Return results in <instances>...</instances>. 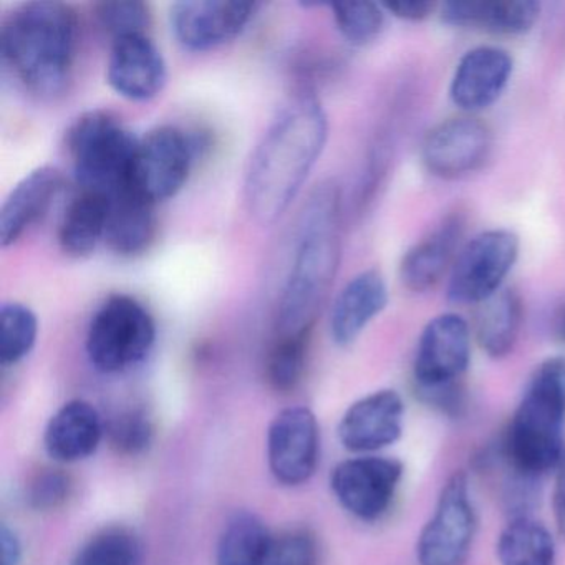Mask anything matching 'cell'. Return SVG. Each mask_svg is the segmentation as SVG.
I'll list each match as a JSON object with an SVG mask.
<instances>
[{
  "label": "cell",
  "mask_w": 565,
  "mask_h": 565,
  "mask_svg": "<svg viewBox=\"0 0 565 565\" xmlns=\"http://www.w3.org/2000/svg\"><path fill=\"white\" fill-rule=\"evenodd\" d=\"M329 138V120L313 94L296 95L260 138L246 171L247 210L263 224L289 210L316 167Z\"/></svg>",
  "instance_id": "1"
},
{
  "label": "cell",
  "mask_w": 565,
  "mask_h": 565,
  "mask_svg": "<svg viewBox=\"0 0 565 565\" xmlns=\"http://www.w3.org/2000/svg\"><path fill=\"white\" fill-rule=\"evenodd\" d=\"M342 196L333 181L320 184L303 206L296 249L277 309V335H310L340 266Z\"/></svg>",
  "instance_id": "2"
},
{
  "label": "cell",
  "mask_w": 565,
  "mask_h": 565,
  "mask_svg": "<svg viewBox=\"0 0 565 565\" xmlns=\"http://www.w3.org/2000/svg\"><path fill=\"white\" fill-rule=\"evenodd\" d=\"M78 32L72 6L54 0L18 6L2 22V58L25 90L52 100L71 87Z\"/></svg>",
  "instance_id": "3"
},
{
  "label": "cell",
  "mask_w": 565,
  "mask_h": 565,
  "mask_svg": "<svg viewBox=\"0 0 565 565\" xmlns=\"http://www.w3.org/2000/svg\"><path fill=\"white\" fill-rule=\"evenodd\" d=\"M564 429L565 393L541 363L509 419L502 459L514 475L535 481L557 468L565 449Z\"/></svg>",
  "instance_id": "4"
},
{
  "label": "cell",
  "mask_w": 565,
  "mask_h": 565,
  "mask_svg": "<svg viewBox=\"0 0 565 565\" xmlns=\"http://www.w3.org/2000/svg\"><path fill=\"white\" fill-rule=\"evenodd\" d=\"M135 138L111 111L92 110L67 131V150L78 190L110 198L131 186Z\"/></svg>",
  "instance_id": "5"
},
{
  "label": "cell",
  "mask_w": 565,
  "mask_h": 565,
  "mask_svg": "<svg viewBox=\"0 0 565 565\" xmlns=\"http://www.w3.org/2000/svg\"><path fill=\"white\" fill-rule=\"evenodd\" d=\"M154 342L157 323L147 307L135 297L115 294L92 317L85 349L98 372L121 373L143 362Z\"/></svg>",
  "instance_id": "6"
},
{
  "label": "cell",
  "mask_w": 565,
  "mask_h": 565,
  "mask_svg": "<svg viewBox=\"0 0 565 565\" xmlns=\"http://www.w3.org/2000/svg\"><path fill=\"white\" fill-rule=\"evenodd\" d=\"M476 529L468 476L456 471L443 484L435 509L419 531L416 561L419 565H465Z\"/></svg>",
  "instance_id": "7"
},
{
  "label": "cell",
  "mask_w": 565,
  "mask_h": 565,
  "mask_svg": "<svg viewBox=\"0 0 565 565\" xmlns=\"http://www.w3.org/2000/svg\"><path fill=\"white\" fill-rule=\"evenodd\" d=\"M196 143L177 127H158L138 140L131 188L145 200L158 203L177 196L193 168Z\"/></svg>",
  "instance_id": "8"
},
{
  "label": "cell",
  "mask_w": 565,
  "mask_h": 565,
  "mask_svg": "<svg viewBox=\"0 0 565 565\" xmlns=\"http://www.w3.org/2000/svg\"><path fill=\"white\" fill-rule=\"evenodd\" d=\"M519 256V237L508 230L478 234L461 247L449 277L452 302L481 303L502 289Z\"/></svg>",
  "instance_id": "9"
},
{
  "label": "cell",
  "mask_w": 565,
  "mask_h": 565,
  "mask_svg": "<svg viewBox=\"0 0 565 565\" xmlns=\"http://www.w3.org/2000/svg\"><path fill=\"white\" fill-rule=\"evenodd\" d=\"M402 461L386 456L345 459L333 469L330 488L353 518L373 522L386 514L403 479Z\"/></svg>",
  "instance_id": "10"
},
{
  "label": "cell",
  "mask_w": 565,
  "mask_h": 565,
  "mask_svg": "<svg viewBox=\"0 0 565 565\" xmlns=\"http://www.w3.org/2000/svg\"><path fill=\"white\" fill-rule=\"evenodd\" d=\"M471 360V332L458 313H441L426 323L416 349L413 379L418 393L458 385Z\"/></svg>",
  "instance_id": "11"
},
{
  "label": "cell",
  "mask_w": 565,
  "mask_h": 565,
  "mask_svg": "<svg viewBox=\"0 0 565 565\" xmlns=\"http://www.w3.org/2000/svg\"><path fill=\"white\" fill-rule=\"evenodd\" d=\"M259 8L237 0H183L171 6V32L188 51H213L239 38Z\"/></svg>",
  "instance_id": "12"
},
{
  "label": "cell",
  "mask_w": 565,
  "mask_h": 565,
  "mask_svg": "<svg viewBox=\"0 0 565 565\" xmlns=\"http://www.w3.org/2000/svg\"><path fill=\"white\" fill-rule=\"evenodd\" d=\"M320 429L316 415L303 406L282 409L267 433V459L274 478L284 486H300L316 472Z\"/></svg>",
  "instance_id": "13"
},
{
  "label": "cell",
  "mask_w": 565,
  "mask_h": 565,
  "mask_svg": "<svg viewBox=\"0 0 565 565\" xmlns=\"http://www.w3.org/2000/svg\"><path fill=\"white\" fill-rule=\"evenodd\" d=\"M492 150V134L475 117L441 121L423 140L422 158L429 173L445 180L466 177L479 170Z\"/></svg>",
  "instance_id": "14"
},
{
  "label": "cell",
  "mask_w": 565,
  "mask_h": 565,
  "mask_svg": "<svg viewBox=\"0 0 565 565\" xmlns=\"http://www.w3.org/2000/svg\"><path fill=\"white\" fill-rule=\"evenodd\" d=\"M405 403L395 390H379L356 399L339 423L343 448L359 455L382 451L403 435Z\"/></svg>",
  "instance_id": "15"
},
{
  "label": "cell",
  "mask_w": 565,
  "mask_h": 565,
  "mask_svg": "<svg viewBox=\"0 0 565 565\" xmlns=\"http://www.w3.org/2000/svg\"><path fill=\"white\" fill-rule=\"evenodd\" d=\"M107 82L120 97L148 102L167 87L168 65L150 35H131L111 44Z\"/></svg>",
  "instance_id": "16"
},
{
  "label": "cell",
  "mask_w": 565,
  "mask_h": 565,
  "mask_svg": "<svg viewBox=\"0 0 565 565\" xmlns=\"http://www.w3.org/2000/svg\"><path fill=\"white\" fill-rule=\"evenodd\" d=\"M511 55L498 47H478L459 61L451 82V98L462 111L484 110L501 97L512 75Z\"/></svg>",
  "instance_id": "17"
},
{
  "label": "cell",
  "mask_w": 565,
  "mask_h": 565,
  "mask_svg": "<svg viewBox=\"0 0 565 565\" xmlns=\"http://www.w3.org/2000/svg\"><path fill=\"white\" fill-rule=\"evenodd\" d=\"M64 174L57 168L42 167L29 173L0 210V243L14 246L29 230L41 223L64 190Z\"/></svg>",
  "instance_id": "18"
},
{
  "label": "cell",
  "mask_w": 565,
  "mask_h": 565,
  "mask_svg": "<svg viewBox=\"0 0 565 565\" xmlns=\"http://www.w3.org/2000/svg\"><path fill=\"white\" fill-rule=\"evenodd\" d=\"M465 220L452 214L441 221L428 236L423 237L403 257L399 277L403 286L412 292H426L445 277L446 270L455 266L461 250Z\"/></svg>",
  "instance_id": "19"
},
{
  "label": "cell",
  "mask_w": 565,
  "mask_h": 565,
  "mask_svg": "<svg viewBox=\"0 0 565 565\" xmlns=\"http://www.w3.org/2000/svg\"><path fill=\"white\" fill-rule=\"evenodd\" d=\"M105 435L100 413L85 399L65 403L45 429V449L58 462H77L90 458Z\"/></svg>",
  "instance_id": "20"
},
{
  "label": "cell",
  "mask_w": 565,
  "mask_h": 565,
  "mask_svg": "<svg viewBox=\"0 0 565 565\" xmlns=\"http://www.w3.org/2000/svg\"><path fill=\"white\" fill-rule=\"evenodd\" d=\"M388 302L386 282L379 270L370 269L353 277L337 296L330 312V335L337 345L355 342L369 323Z\"/></svg>",
  "instance_id": "21"
},
{
  "label": "cell",
  "mask_w": 565,
  "mask_h": 565,
  "mask_svg": "<svg viewBox=\"0 0 565 565\" xmlns=\"http://www.w3.org/2000/svg\"><path fill=\"white\" fill-rule=\"evenodd\" d=\"M105 244L118 256L135 257L147 253L157 237L154 204L134 188L107 198Z\"/></svg>",
  "instance_id": "22"
},
{
  "label": "cell",
  "mask_w": 565,
  "mask_h": 565,
  "mask_svg": "<svg viewBox=\"0 0 565 565\" xmlns=\"http://www.w3.org/2000/svg\"><path fill=\"white\" fill-rule=\"evenodd\" d=\"M541 14V6L532 0L504 2H448L441 18L455 28L478 29L498 35H521L531 31Z\"/></svg>",
  "instance_id": "23"
},
{
  "label": "cell",
  "mask_w": 565,
  "mask_h": 565,
  "mask_svg": "<svg viewBox=\"0 0 565 565\" xmlns=\"http://www.w3.org/2000/svg\"><path fill=\"white\" fill-rule=\"evenodd\" d=\"M521 296L514 289L502 287L494 296L479 303L476 313V339L492 359H504L514 350L521 333Z\"/></svg>",
  "instance_id": "24"
},
{
  "label": "cell",
  "mask_w": 565,
  "mask_h": 565,
  "mask_svg": "<svg viewBox=\"0 0 565 565\" xmlns=\"http://www.w3.org/2000/svg\"><path fill=\"white\" fill-rule=\"evenodd\" d=\"M107 198L78 191L62 214L58 244L67 256L87 257L105 243Z\"/></svg>",
  "instance_id": "25"
},
{
  "label": "cell",
  "mask_w": 565,
  "mask_h": 565,
  "mask_svg": "<svg viewBox=\"0 0 565 565\" xmlns=\"http://www.w3.org/2000/svg\"><path fill=\"white\" fill-rule=\"evenodd\" d=\"M499 565H555L557 544L551 529L532 515H512L495 541Z\"/></svg>",
  "instance_id": "26"
},
{
  "label": "cell",
  "mask_w": 565,
  "mask_h": 565,
  "mask_svg": "<svg viewBox=\"0 0 565 565\" xmlns=\"http://www.w3.org/2000/svg\"><path fill=\"white\" fill-rule=\"evenodd\" d=\"M270 537L273 534L257 515L239 512L221 534L216 565H263Z\"/></svg>",
  "instance_id": "27"
},
{
  "label": "cell",
  "mask_w": 565,
  "mask_h": 565,
  "mask_svg": "<svg viewBox=\"0 0 565 565\" xmlns=\"http://www.w3.org/2000/svg\"><path fill=\"white\" fill-rule=\"evenodd\" d=\"M39 320L24 303H4L0 310V363L18 365L34 350Z\"/></svg>",
  "instance_id": "28"
},
{
  "label": "cell",
  "mask_w": 565,
  "mask_h": 565,
  "mask_svg": "<svg viewBox=\"0 0 565 565\" xmlns=\"http://www.w3.org/2000/svg\"><path fill=\"white\" fill-rule=\"evenodd\" d=\"M141 557L143 547L134 532L110 527L95 534L72 565H140Z\"/></svg>",
  "instance_id": "29"
},
{
  "label": "cell",
  "mask_w": 565,
  "mask_h": 565,
  "mask_svg": "<svg viewBox=\"0 0 565 565\" xmlns=\"http://www.w3.org/2000/svg\"><path fill=\"white\" fill-rule=\"evenodd\" d=\"M310 335H277L266 360V379L276 392L296 390L306 372Z\"/></svg>",
  "instance_id": "30"
},
{
  "label": "cell",
  "mask_w": 565,
  "mask_h": 565,
  "mask_svg": "<svg viewBox=\"0 0 565 565\" xmlns=\"http://www.w3.org/2000/svg\"><path fill=\"white\" fill-rule=\"evenodd\" d=\"M330 9L340 34L355 47H365L382 34L385 25L383 6L375 2H340L330 6Z\"/></svg>",
  "instance_id": "31"
},
{
  "label": "cell",
  "mask_w": 565,
  "mask_h": 565,
  "mask_svg": "<svg viewBox=\"0 0 565 565\" xmlns=\"http://www.w3.org/2000/svg\"><path fill=\"white\" fill-rule=\"evenodd\" d=\"M105 433L118 455L137 456L148 451L153 443L154 426L147 412L131 408L111 416Z\"/></svg>",
  "instance_id": "32"
},
{
  "label": "cell",
  "mask_w": 565,
  "mask_h": 565,
  "mask_svg": "<svg viewBox=\"0 0 565 565\" xmlns=\"http://www.w3.org/2000/svg\"><path fill=\"white\" fill-rule=\"evenodd\" d=\"M95 18L111 41L131 35H148L151 25L150 8L138 0L100 2L95 6Z\"/></svg>",
  "instance_id": "33"
},
{
  "label": "cell",
  "mask_w": 565,
  "mask_h": 565,
  "mask_svg": "<svg viewBox=\"0 0 565 565\" xmlns=\"http://www.w3.org/2000/svg\"><path fill=\"white\" fill-rule=\"evenodd\" d=\"M317 542L306 531H286L273 535L263 565H317Z\"/></svg>",
  "instance_id": "34"
},
{
  "label": "cell",
  "mask_w": 565,
  "mask_h": 565,
  "mask_svg": "<svg viewBox=\"0 0 565 565\" xmlns=\"http://www.w3.org/2000/svg\"><path fill=\"white\" fill-rule=\"evenodd\" d=\"M72 491V481L58 469H44L32 479L29 486V501L35 509L49 511L67 501Z\"/></svg>",
  "instance_id": "35"
},
{
  "label": "cell",
  "mask_w": 565,
  "mask_h": 565,
  "mask_svg": "<svg viewBox=\"0 0 565 565\" xmlns=\"http://www.w3.org/2000/svg\"><path fill=\"white\" fill-rule=\"evenodd\" d=\"M552 514H554L555 529L562 539H565V449L554 469V488H552Z\"/></svg>",
  "instance_id": "36"
},
{
  "label": "cell",
  "mask_w": 565,
  "mask_h": 565,
  "mask_svg": "<svg viewBox=\"0 0 565 565\" xmlns=\"http://www.w3.org/2000/svg\"><path fill=\"white\" fill-rule=\"evenodd\" d=\"M383 9L403 21L418 22L429 18L435 12L436 6L425 0H399V2L383 4Z\"/></svg>",
  "instance_id": "37"
},
{
  "label": "cell",
  "mask_w": 565,
  "mask_h": 565,
  "mask_svg": "<svg viewBox=\"0 0 565 565\" xmlns=\"http://www.w3.org/2000/svg\"><path fill=\"white\" fill-rule=\"evenodd\" d=\"M0 548H2V565H19L22 561V544L14 529L2 524L0 529Z\"/></svg>",
  "instance_id": "38"
},
{
  "label": "cell",
  "mask_w": 565,
  "mask_h": 565,
  "mask_svg": "<svg viewBox=\"0 0 565 565\" xmlns=\"http://www.w3.org/2000/svg\"><path fill=\"white\" fill-rule=\"evenodd\" d=\"M555 333H557L562 342H565V307L558 312L557 319H555Z\"/></svg>",
  "instance_id": "39"
}]
</instances>
